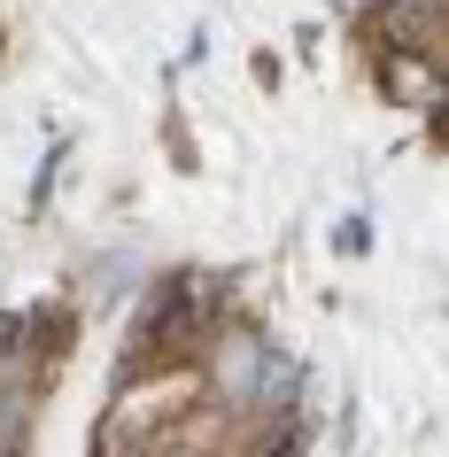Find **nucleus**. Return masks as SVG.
<instances>
[{"label":"nucleus","mask_w":449,"mask_h":457,"mask_svg":"<svg viewBox=\"0 0 449 457\" xmlns=\"http://www.w3.org/2000/svg\"><path fill=\"white\" fill-rule=\"evenodd\" d=\"M210 311H217V287L210 279H163V287L147 295L140 311V334H132V372H147V364L179 357V349H194V341L210 334Z\"/></svg>","instance_id":"f257e3e1"},{"label":"nucleus","mask_w":449,"mask_h":457,"mask_svg":"<svg viewBox=\"0 0 449 457\" xmlns=\"http://www.w3.org/2000/svg\"><path fill=\"white\" fill-rule=\"evenodd\" d=\"M263 380H271V349H263V334H217L210 341V387L225 411H256L263 403Z\"/></svg>","instance_id":"f03ea898"},{"label":"nucleus","mask_w":449,"mask_h":457,"mask_svg":"<svg viewBox=\"0 0 449 457\" xmlns=\"http://www.w3.org/2000/svg\"><path fill=\"white\" fill-rule=\"evenodd\" d=\"M379 86H387V101H403V109H442L449 101V78L434 71V62H419V54H387V62H379Z\"/></svg>","instance_id":"7ed1b4c3"},{"label":"nucleus","mask_w":449,"mask_h":457,"mask_svg":"<svg viewBox=\"0 0 449 457\" xmlns=\"http://www.w3.org/2000/svg\"><path fill=\"white\" fill-rule=\"evenodd\" d=\"M271 457H303V434H279V450Z\"/></svg>","instance_id":"20e7f679"}]
</instances>
